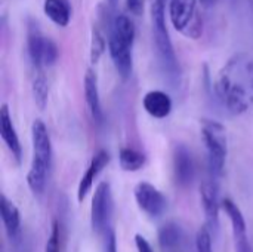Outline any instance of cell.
<instances>
[{
  "label": "cell",
  "instance_id": "obj_1",
  "mask_svg": "<svg viewBox=\"0 0 253 252\" xmlns=\"http://www.w3.org/2000/svg\"><path fill=\"white\" fill-rule=\"evenodd\" d=\"M215 89L231 114H243L253 107V56L237 53L219 70Z\"/></svg>",
  "mask_w": 253,
  "mask_h": 252
},
{
  "label": "cell",
  "instance_id": "obj_2",
  "mask_svg": "<svg viewBox=\"0 0 253 252\" xmlns=\"http://www.w3.org/2000/svg\"><path fill=\"white\" fill-rule=\"evenodd\" d=\"M33 159L27 174V183L34 195H42L52 166V144L46 125L42 120H34L31 126Z\"/></svg>",
  "mask_w": 253,
  "mask_h": 252
},
{
  "label": "cell",
  "instance_id": "obj_3",
  "mask_svg": "<svg viewBox=\"0 0 253 252\" xmlns=\"http://www.w3.org/2000/svg\"><path fill=\"white\" fill-rule=\"evenodd\" d=\"M166 3L165 0H151V22H153V37L156 49L159 53L163 71L168 74L169 80L179 82V62L172 45L170 34L166 25Z\"/></svg>",
  "mask_w": 253,
  "mask_h": 252
},
{
  "label": "cell",
  "instance_id": "obj_4",
  "mask_svg": "<svg viewBox=\"0 0 253 252\" xmlns=\"http://www.w3.org/2000/svg\"><path fill=\"white\" fill-rule=\"evenodd\" d=\"M202 138L206 146L209 168L213 175H221L225 168L228 146H227V129L216 120H203Z\"/></svg>",
  "mask_w": 253,
  "mask_h": 252
},
{
  "label": "cell",
  "instance_id": "obj_5",
  "mask_svg": "<svg viewBox=\"0 0 253 252\" xmlns=\"http://www.w3.org/2000/svg\"><path fill=\"white\" fill-rule=\"evenodd\" d=\"M199 0H170L169 18L176 31L197 40L203 34V19L199 13Z\"/></svg>",
  "mask_w": 253,
  "mask_h": 252
},
{
  "label": "cell",
  "instance_id": "obj_6",
  "mask_svg": "<svg viewBox=\"0 0 253 252\" xmlns=\"http://www.w3.org/2000/svg\"><path fill=\"white\" fill-rule=\"evenodd\" d=\"M27 49H28V56L36 70H43L44 67L53 65L59 56L56 43L50 37L43 36L34 22H30L28 27Z\"/></svg>",
  "mask_w": 253,
  "mask_h": 252
},
{
  "label": "cell",
  "instance_id": "obj_7",
  "mask_svg": "<svg viewBox=\"0 0 253 252\" xmlns=\"http://www.w3.org/2000/svg\"><path fill=\"white\" fill-rule=\"evenodd\" d=\"M113 215V195L111 186L107 181L98 184L90 206V223L96 233H107Z\"/></svg>",
  "mask_w": 253,
  "mask_h": 252
},
{
  "label": "cell",
  "instance_id": "obj_8",
  "mask_svg": "<svg viewBox=\"0 0 253 252\" xmlns=\"http://www.w3.org/2000/svg\"><path fill=\"white\" fill-rule=\"evenodd\" d=\"M133 195H135V201H136L139 209L142 212H145L147 215L160 217L166 211L168 201H166L165 195L153 184L145 183V181L136 184Z\"/></svg>",
  "mask_w": 253,
  "mask_h": 252
},
{
  "label": "cell",
  "instance_id": "obj_9",
  "mask_svg": "<svg viewBox=\"0 0 253 252\" xmlns=\"http://www.w3.org/2000/svg\"><path fill=\"white\" fill-rule=\"evenodd\" d=\"M132 48H133V45L125 42L117 34H114L113 31H108V50H110V56H111V61H113L117 73L123 79H127L132 74V68H133Z\"/></svg>",
  "mask_w": 253,
  "mask_h": 252
},
{
  "label": "cell",
  "instance_id": "obj_10",
  "mask_svg": "<svg viewBox=\"0 0 253 252\" xmlns=\"http://www.w3.org/2000/svg\"><path fill=\"white\" fill-rule=\"evenodd\" d=\"M200 201L206 215L208 227L216 229L219 223V209L221 201L218 195V186L212 180H205L200 186Z\"/></svg>",
  "mask_w": 253,
  "mask_h": 252
},
{
  "label": "cell",
  "instance_id": "obj_11",
  "mask_svg": "<svg viewBox=\"0 0 253 252\" xmlns=\"http://www.w3.org/2000/svg\"><path fill=\"white\" fill-rule=\"evenodd\" d=\"M173 171H175V178H176L178 184H181V186H188L194 180L196 165H194V160H193V154L182 144L175 147V151H173Z\"/></svg>",
  "mask_w": 253,
  "mask_h": 252
},
{
  "label": "cell",
  "instance_id": "obj_12",
  "mask_svg": "<svg viewBox=\"0 0 253 252\" xmlns=\"http://www.w3.org/2000/svg\"><path fill=\"white\" fill-rule=\"evenodd\" d=\"M185 232L178 223H166L159 230V245L162 252H185Z\"/></svg>",
  "mask_w": 253,
  "mask_h": 252
},
{
  "label": "cell",
  "instance_id": "obj_13",
  "mask_svg": "<svg viewBox=\"0 0 253 252\" xmlns=\"http://www.w3.org/2000/svg\"><path fill=\"white\" fill-rule=\"evenodd\" d=\"M108 162H110V154L105 150H99L93 156V159L90 160V163H89L86 172L83 174V177L79 183V187H77V201L79 202H83V199L87 196V193L90 192L96 177L108 165Z\"/></svg>",
  "mask_w": 253,
  "mask_h": 252
},
{
  "label": "cell",
  "instance_id": "obj_14",
  "mask_svg": "<svg viewBox=\"0 0 253 252\" xmlns=\"http://www.w3.org/2000/svg\"><path fill=\"white\" fill-rule=\"evenodd\" d=\"M0 134H1V140L6 144L7 150L12 153V156L19 162L21 156H22V149H21V143L15 129V125L12 122V116L9 113V108L6 104L1 105L0 108Z\"/></svg>",
  "mask_w": 253,
  "mask_h": 252
},
{
  "label": "cell",
  "instance_id": "obj_15",
  "mask_svg": "<svg viewBox=\"0 0 253 252\" xmlns=\"http://www.w3.org/2000/svg\"><path fill=\"white\" fill-rule=\"evenodd\" d=\"M84 98H86V104H87V108L90 111L92 119L96 123H102L104 111H102L101 98H99L98 77L92 68H89L84 74Z\"/></svg>",
  "mask_w": 253,
  "mask_h": 252
},
{
  "label": "cell",
  "instance_id": "obj_16",
  "mask_svg": "<svg viewBox=\"0 0 253 252\" xmlns=\"http://www.w3.org/2000/svg\"><path fill=\"white\" fill-rule=\"evenodd\" d=\"M142 105H144L145 111L156 119H165L172 111V100L163 91L147 92L142 100Z\"/></svg>",
  "mask_w": 253,
  "mask_h": 252
},
{
  "label": "cell",
  "instance_id": "obj_17",
  "mask_svg": "<svg viewBox=\"0 0 253 252\" xmlns=\"http://www.w3.org/2000/svg\"><path fill=\"white\" fill-rule=\"evenodd\" d=\"M0 217H1L6 235L9 236V239H15L21 229V217H19L18 208L4 195H1L0 198Z\"/></svg>",
  "mask_w": 253,
  "mask_h": 252
},
{
  "label": "cell",
  "instance_id": "obj_18",
  "mask_svg": "<svg viewBox=\"0 0 253 252\" xmlns=\"http://www.w3.org/2000/svg\"><path fill=\"white\" fill-rule=\"evenodd\" d=\"M43 10L44 15L59 27H67L71 21L70 0H44Z\"/></svg>",
  "mask_w": 253,
  "mask_h": 252
},
{
  "label": "cell",
  "instance_id": "obj_19",
  "mask_svg": "<svg viewBox=\"0 0 253 252\" xmlns=\"http://www.w3.org/2000/svg\"><path fill=\"white\" fill-rule=\"evenodd\" d=\"M221 208L224 209V212L227 214V217H228V220L231 223L234 241H240V239L248 238V233H246V221H245V217H243L240 208L231 199H224L221 202Z\"/></svg>",
  "mask_w": 253,
  "mask_h": 252
},
{
  "label": "cell",
  "instance_id": "obj_20",
  "mask_svg": "<svg viewBox=\"0 0 253 252\" xmlns=\"http://www.w3.org/2000/svg\"><path fill=\"white\" fill-rule=\"evenodd\" d=\"M119 162L123 171L127 172H136L145 165V156L130 147H123L119 153Z\"/></svg>",
  "mask_w": 253,
  "mask_h": 252
},
{
  "label": "cell",
  "instance_id": "obj_21",
  "mask_svg": "<svg viewBox=\"0 0 253 252\" xmlns=\"http://www.w3.org/2000/svg\"><path fill=\"white\" fill-rule=\"evenodd\" d=\"M33 97L40 110H43L49 100V82L43 70H37L33 79Z\"/></svg>",
  "mask_w": 253,
  "mask_h": 252
},
{
  "label": "cell",
  "instance_id": "obj_22",
  "mask_svg": "<svg viewBox=\"0 0 253 252\" xmlns=\"http://www.w3.org/2000/svg\"><path fill=\"white\" fill-rule=\"evenodd\" d=\"M105 52V39L98 28L92 30L90 36V62L96 64Z\"/></svg>",
  "mask_w": 253,
  "mask_h": 252
},
{
  "label": "cell",
  "instance_id": "obj_23",
  "mask_svg": "<svg viewBox=\"0 0 253 252\" xmlns=\"http://www.w3.org/2000/svg\"><path fill=\"white\" fill-rule=\"evenodd\" d=\"M44 252H62V227L59 221L52 223L50 235L47 238Z\"/></svg>",
  "mask_w": 253,
  "mask_h": 252
},
{
  "label": "cell",
  "instance_id": "obj_24",
  "mask_svg": "<svg viewBox=\"0 0 253 252\" xmlns=\"http://www.w3.org/2000/svg\"><path fill=\"white\" fill-rule=\"evenodd\" d=\"M196 252H213L212 248V236L208 226L199 229L196 235Z\"/></svg>",
  "mask_w": 253,
  "mask_h": 252
},
{
  "label": "cell",
  "instance_id": "obj_25",
  "mask_svg": "<svg viewBox=\"0 0 253 252\" xmlns=\"http://www.w3.org/2000/svg\"><path fill=\"white\" fill-rule=\"evenodd\" d=\"M135 247H136V251L138 252H154L150 242L142 236V235H136L135 236Z\"/></svg>",
  "mask_w": 253,
  "mask_h": 252
},
{
  "label": "cell",
  "instance_id": "obj_26",
  "mask_svg": "<svg viewBox=\"0 0 253 252\" xmlns=\"http://www.w3.org/2000/svg\"><path fill=\"white\" fill-rule=\"evenodd\" d=\"M105 252H117V245H116V236L111 230L105 233Z\"/></svg>",
  "mask_w": 253,
  "mask_h": 252
},
{
  "label": "cell",
  "instance_id": "obj_27",
  "mask_svg": "<svg viewBox=\"0 0 253 252\" xmlns=\"http://www.w3.org/2000/svg\"><path fill=\"white\" fill-rule=\"evenodd\" d=\"M126 6L135 15H139L142 12V0H126Z\"/></svg>",
  "mask_w": 253,
  "mask_h": 252
},
{
  "label": "cell",
  "instance_id": "obj_28",
  "mask_svg": "<svg viewBox=\"0 0 253 252\" xmlns=\"http://www.w3.org/2000/svg\"><path fill=\"white\" fill-rule=\"evenodd\" d=\"M236 250H237V252H253L248 238L242 239V241H236Z\"/></svg>",
  "mask_w": 253,
  "mask_h": 252
},
{
  "label": "cell",
  "instance_id": "obj_29",
  "mask_svg": "<svg viewBox=\"0 0 253 252\" xmlns=\"http://www.w3.org/2000/svg\"><path fill=\"white\" fill-rule=\"evenodd\" d=\"M105 3H107V7H108L111 12H114L116 7H117V4H119V0H105Z\"/></svg>",
  "mask_w": 253,
  "mask_h": 252
},
{
  "label": "cell",
  "instance_id": "obj_30",
  "mask_svg": "<svg viewBox=\"0 0 253 252\" xmlns=\"http://www.w3.org/2000/svg\"><path fill=\"white\" fill-rule=\"evenodd\" d=\"M205 7H211V6H213V3L216 1V0H199Z\"/></svg>",
  "mask_w": 253,
  "mask_h": 252
},
{
  "label": "cell",
  "instance_id": "obj_31",
  "mask_svg": "<svg viewBox=\"0 0 253 252\" xmlns=\"http://www.w3.org/2000/svg\"><path fill=\"white\" fill-rule=\"evenodd\" d=\"M249 1H251V4H252V6H253V0H249Z\"/></svg>",
  "mask_w": 253,
  "mask_h": 252
},
{
  "label": "cell",
  "instance_id": "obj_32",
  "mask_svg": "<svg viewBox=\"0 0 253 252\" xmlns=\"http://www.w3.org/2000/svg\"><path fill=\"white\" fill-rule=\"evenodd\" d=\"M228 1H236V0H228Z\"/></svg>",
  "mask_w": 253,
  "mask_h": 252
}]
</instances>
